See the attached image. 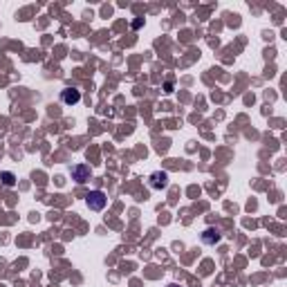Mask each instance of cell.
<instances>
[{
  "label": "cell",
  "mask_w": 287,
  "mask_h": 287,
  "mask_svg": "<svg viewBox=\"0 0 287 287\" xmlns=\"http://www.w3.org/2000/svg\"><path fill=\"white\" fill-rule=\"evenodd\" d=\"M106 202H108V198L103 191H90V193L85 195V204H88L92 211H101V209L106 206Z\"/></svg>",
  "instance_id": "obj_1"
},
{
  "label": "cell",
  "mask_w": 287,
  "mask_h": 287,
  "mask_svg": "<svg viewBox=\"0 0 287 287\" xmlns=\"http://www.w3.org/2000/svg\"><path fill=\"white\" fill-rule=\"evenodd\" d=\"M148 184H151V188L159 191V188H164L166 184H169V175H166L164 170H157V173H152V175L148 177Z\"/></svg>",
  "instance_id": "obj_2"
},
{
  "label": "cell",
  "mask_w": 287,
  "mask_h": 287,
  "mask_svg": "<svg viewBox=\"0 0 287 287\" xmlns=\"http://www.w3.org/2000/svg\"><path fill=\"white\" fill-rule=\"evenodd\" d=\"M61 99H63L65 106H74V103H79L81 101V92L74 88H65L63 92H61Z\"/></svg>",
  "instance_id": "obj_3"
},
{
  "label": "cell",
  "mask_w": 287,
  "mask_h": 287,
  "mask_svg": "<svg viewBox=\"0 0 287 287\" xmlns=\"http://www.w3.org/2000/svg\"><path fill=\"white\" fill-rule=\"evenodd\" d=\"M72 177H74V180L79 182V184L88 182V180H90V166H85V164L74 166V169H72Z\"/></svg>",
  "instance_id": "obj_4"
},
{
  "label": "cell",
  "mask_w": 287,
  "mask_h": 287,
  "mask_svg": "<svg viewBox=\"0 0 287 287\" xmlns=\"http://www.w3.org/2000/svg\"><path fill=\"white\" fill-rule=\"evenodd\" d=\"M220 238H222L220 229H213V227H211V229H206L204 234H202V242H204V245H216Z\"/></svg>",
  "instance_id": "obj_5"
},
{
  "label": "cell",
  "mask_w": 287,
  "mask_h": 287,
  "mask_svg": "<svg viewBox=\"0 0 287 287\" xmlns=\"http://www.w3.org/2000/svg\"><path fill=\"white\" fill-rule=\"evenodd\" d=\"M2 184H5V186H14V184H16V177H14L12 173H2Z\"/></svg>",
  "instance_id": "obj_6"
},
{
  "label": "cell",
  "mask_w": 287,
  "mask_h": 287,
  "mask_svg": "<svg viewBox=\"0 0 287 287\" xmlns=\"http://www.w3.org/2000/svg\"><path fill=\"white\" fill-rule=\"evenodd\" d=\"M169 287H180V285H169Z\"/></svg>",
  "instance_id": "obj_7"
}]
</instances>
